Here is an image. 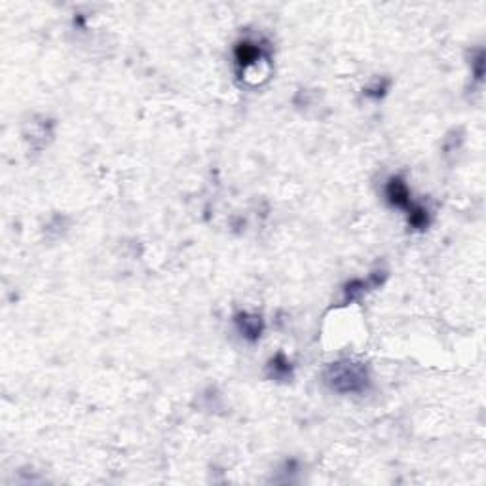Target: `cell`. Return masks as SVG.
Here are the masks:
<instances>
[{
    "instance_id": "cell-1",
    "label": "cell",
    "mask_w": 486,
    "mask_h": 486,
    "mask_svg": "<svg viewBox=\"0 0 486 486\" xmlns=\"http://www.w3.org/2000/svg\"><path fill=\"white\" fill-rule=\"evenodd\" d=\"M325 382L338 393H361L369 386V372L363 363L336 361L325 371Z\"/></svg>"
},
{
    "instance_id": "cell-2",
    "label": "cell",
    "mask_w": 486,
    "mask_h": 486,
    "mask_svg": "<svg viewBox=\"0 0 486 486\" xmlns=\"http://www.w3.org/2000/svg\"><path fill=\"white\" fill-rule=\"evenodd\" d=\"M386 198L393 207L399 209H407L410 211L414 207L413 200H410V192H408L407 182L399 179V177H391L386 184Z\"/></svg>"
},
{
    "instance_id": "cell-3",
    "label": "cell",
    "mask_w": 486,
    "mask_h": 486,
    "mask_svg": "<svg viewBox=\"0 0 486 486\" xmlns=\"http://www.w3.org/2000/svg\"><path fill=\"white\" fill-rule=\"evenodd\" d=\"M264 59V54H262V48L256 42H251V40H243V42L237 44L236 48V63L237 67L242 71H247L251 67H256L259 61Z\"/></svg>"
},
{
    "instance_id": "cell-4",
    "label": "cell",
    "mask_w": 486,
    "mask_h": 486,
    "mask_svg": "<svg viewBox=\"0 0 486 486\" xmlns=\"http://www.w3.org/2000/svg\"><path fill=\"white\" fill-rule=\"evenodd\" d=\"M380 273L382 272L371 273L367 280H353L352 283H348L346 289H344V302H353V300H357L361 295H364L367 291H371V289L380 285V283H382Z\"/></svg>"
},
{
    "instance_id": "cell-5",
    "label": "cell",
    "mask_w": 486,
    "mask_h": 486,
    "mask_svg": "<svg viewBox=\"0 0 486 486\" xmlns=\"http://www.w3.org/2000/svg\"><path fill=\"white\" fill-rule=\"evenodd\" d=\"M236 325L242 336H245L247 340L261 338L262 328H264L261 316H253V314H239V316H236Z\"/></svg>"
},
{
    "instance_id": "cell-6",
    "label": "cell",
    "mask_w": 486,
    "mask_h": 486,
    "mask_svg": "<svg viewBox=\"0 0 486 486\" xmlns=\"http://www.w3.org/2000/svg\"><path fill=\"white\" fill-rule=\"evenodd\" d=\"M270 369H272V377L280 378V380H285V378H291V363L287 361L285 355L280 353L270 361Z\"/></svg>"
}]
</instances>
